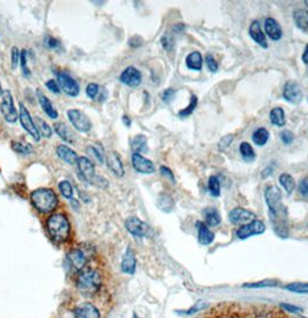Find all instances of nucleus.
<instances>
[{
	"instance_id": "obj_13",
	"label": "nucleus",
	"mask_w": 308,
	"mask_h": 318,
	"mask_svg": "<svg viewBox=\"0 0 308 318\" xmlns=\"http://www.w3.org/2000/svg\"><path fill=\"white\" fill-rule=\"evenodd\" d=\"M66 259H68L69 265L71 266V268L74 269V271L80 272V271H83L85 267H86L87 257H86V254L84 253L83 250H80V249L71 250L68 253V257H66Z\"/></svg>"
},
{
	"instance_id": "obj_33",
	"label": "nucleus",
	"mask_w": 308,
	"mask_h": 318,
	"mask_svg": "<svg viewBox=\"0 0 308 318\" xmlns=\"http://www.w3.org/2000/svg\"><path fill=\"white\" fill-rule=\"evenodd\" d=\"M269 139V131L265 128H258L257 130L254 131L253 134V142L256 145L263 146L265 145Z\"/></svg>"
},
{
	"instance_id": "obj_60",
	"label": "nucleus",
	"mask_w": 308,
	"mask_h": 318,
	"mask_svg": "<svg viewBox=\"0 0 308 318\" xmlns=\"http://www.w3.org/2000/svg\"><path fill=\"white\" fill-rule=\"evenodd\" d=\"M3 93H4V91H3V88H2V84H0V95H3Z\"/></svg>"
},
{
	"instance_id": "obj_51",
	"label": "nucleus",
	"mask_w": 308,
	"mask_h": 318,
	"mask_svg": "<svg viewBox=\"0 0 308 318\" xmlns=\"http://www.w3.org/2000/svg\"><path fill=\"white\" fill-rule=\"evenodd\" d=\"M44 44L50 49H57V48L61 47V43H59L58 40H56L55 38H51V36H47L44 39Z\"/></svg>"
},
{
	"instance_id": "obj_50",
	"label": "nucleus",
	"mask_w": 308,
	"mask_h": 318,
	"mask_svg": "<svg viewBox=\"0 0 308 318\" xmlns=\"http://www.w3.org/2000/svg\"><path fill=\"white\" fill-rule=\"evenodd\" d=\"M26 50H22L21 51V58H20V62H21V66H22V72H24V75L26 77H29L31 76V71H29L28 66H27V57H26Z\"/></svg>"
},
{
	"instance_id": "obj_27",
	"label": "nucleus",
	"mask_w": 308,
	"mask_h": 318,
	"mask_svg": "<svg viewBox=\"0 0 308 318\" xmlns=\"http://www.w3.org/2000/svg\"><path fill=\"white\" fill-rule=\"evenodd\" d=\"M293 19H294L295 26L301 31H308V10L299 9L295 10L293 13Z\"/></svg>"
},
{
	"instance_id": "obj_8",
	"label": "nucleus",
	"mask_w": 308,
	"mask_h": 318,
	"mask_svg": "<svg viewBox=\"0 0 308 318\" xmlns=\"http://www.w3.org/2000/svg\"><path fill=\"white\" fill-rule=\"evenodd\" d=\"M56 73H57V83L59 85V87L64 91V93L73 98L77 97L80 92L79 85H78L77 80L73 79L68 72H56Z\"/></svg>"
},
{
	"instance_id": "obj_9",
	"label": "nucleus",
	"mask_w": 308,
	"mask_h": 318,
	"mask_svg": "<svg viewBox=\"0 0 308 318\" xmlns=\"http://www.w3.org/2000/svg\"><path fill=\"white\" fill-rule=\"evenodd\" d=\"M264 231H265V224L263 223L262 221L254 220L249 222V223L241 225V227L237 229L236 236L240 239H247L251 237V236L262 235Z\"/></svg>"
},
{
	"instance_id": "obj_5",
	"label": "nucleus",
	"mask_w": 308,
	"mask_h": 318,
	"mask_svg": "<svg viewBox=\"0 0 308 318\" xmlns=\"http://www.w3.org/2000/svg\"><path fill=\"white\" fill-rule=\"evenodd\" d=\"M0 110H2L4 119H5L7 122H10V123H14V122L18 121V117H19L18 110L16 108V106H14L12 93H11V91L9 90L4 91L3 100H2V103H0Z\"/></svg>"
},
{
	"instance_id": "obj_54",
	"label": "nucleus",
	"mask_w": 308,
	"mask_h": 318,
	"mask_svg": "<svg viewBox=\"0 0 308 318\" xmlns=\"http://www.w3.org/2000/svg\"><path fill=\"white\" fill-rule=\"evenodd\" d=\"M299 192H300V194H301L303 198L308 199V179L307 178L300 180V183H299Z\"/></svg>"
},
{
	"instance_id": "obj_2",
	"label": "nucleus",
	"mask_w": 308,
	"mask_h": 318,
	"mask_svg": "<svg viewBox=\"0 0 308 318\" xmlns=\"http://www.w3.org/2000/svg\"><path fill=\"white\" fill-rule=\"evenodd\" d=\"M47 230L56 243H63L69 238L71 224L68 217L63 214H54L47 221Z\"/></svg>"
},
{
	"instance_id": "obj_1",
	"label": "nucleus",
	"mask_w": 308,
	"mask_h": 318,
	"mask_svg": "<svg viewBox=\"0 0 308 318\" xmlns=\"http://www.w3.org/2000/svg\"><path fill=\"white\" fill-rule=\"evenodd\" d=\"M265 202L269 207L270 221L273 225V230L279 237H287V209L283 205L281 192L274 185L268 186L264 192Z\"/></svg>"
},
{
	"instance_id": "obj_20",
	"label": "nucleus",
	"mask_w": 308,
	"mask_h": 318,
	"mask_svg": "<svg viewBox=\"0 0 308 318\" xmlns=\"http://www.w3.org/2000/svg\"><path fill=\"white\" fill-rule=\"evenodd\" d=\"M136 265H137V260L135 257V253H133V251L130 249V247H128L123 256V259H122V264H121L122 272L127 273V274H133V273L136 272Z\"/></svg>"
},
{
	"instance_id": "obj_58",
	"label": "nucleus",
	"mask_w": 308,
	"mask_h": 318,
	"mask_svg": "<svg viewBox=\"0 0 308 318\" xmlns=\"http://www.w3.org/2000/svg\"><path fill=\"white\" fill-rule=\"evenodd\" d=\"M301 58H302V62L305 63V64H308V44L305 48V51H303Z\"/></svg>"
},
{
	"instance_id": "obj_46",
	"label": "nucleus",
	"mask_w": 308,
	"mask_h": 318,
	"mask_svg": "<svg viewBox=\"0 0 308 318\" xmlns=\"http://www.w3.org/2000/svg\"><path fill=\"white\" fill-rule=\"evenodd\" d=\"M205 308H206V303L203 302V301H198L194 306H191L190 309L187 310V311H184L183 313H184V315H192V313L198 312L199 310H203V309H205Z\"/></svg>"
},
{
	"instance_id": "obj_19",
	"label": "nucleus",
	"mask_w": 308,
	"mask_h": 318,
	"mask_svg": "<svg viewBox=\"0 0 308 318\" xmlns=\"http://www.w3.org/2000/svg\"><path fill=\"white\" fill-rule=\"evenodd\" d=\"M264 29L266 35L272 41H279L281 36H283V32H281L279 24L273 18H266L264 21Z\"/></svg>"
},
{
	"instance_id": "obj_3",
	"label": "nucleus",
	"mask_w": 308,
	"mask_h": 318,
	"mask_svg": "<svg viewBox=\"0 0 308 318\" xmlns=\"http://www.w3.org/2000/svg\"><path fill=\"white\" fill-rule=\"evenodd\" d=\"M77 287L81 294L92 296L101 288V275L93 268H84L77 278Z\"/></svg>"
},
{
	"instance_id": "obj_16",
	"label": "nucleus",
	"mask_w": 308,
	"mask_h": 318,
	"mask_svg": "<svg viewBox=\"0 0 308 318\" xmlns=\"http://www.w3.org/2000/svg\"><path fill=\"white\" fill-rule=\"evenodd\" d=\"M132 166L137 172L144 173V175H151L155 171L153 163L140 153L132 154Z\"/></svg>"
},
{
	"instance_id": "obj_14",
	"label": "nucleus",
	"mask_w": 308,
	"mask_h": 318,
	"mask_svg": "<svg viewBox=\"0 0 308 318\" xmlns=\"http://www.w3.org/2000/svg\"><path fill=\"white\" fill-rule=\"evenodd\" d=\"M121 83L130 87H137L142 83V73L135 66H128L120 76Z\"/></svg>"
},
{
	"instance_id": "obj_44",
	"label": "nucleus",
	"mask_w": 308,
	"mask_h": 318,
	"mask_svg": "<svg viewBox=\"0 0 308 318\" xmlns=\"http://www.w3.org/2000/svg\"><path fill=\"white\" fill-rule=\"evenodd\" d=\"M161 44L167 51L173 50L174 44H175V41H174V38L172 36V34H166L165 36H163V38L161 39Z\"/></svg>"
},
{
	"instance_id": "obj_25",
	"label": "nucleus",
	"mask_w": 308,
	"mask_h": 318,
	"mask_svg": "<svg viewBox=\"0 0 308 318\" xmlns=\"http://www.w3.org/2000/svg\"><path fill=\"white\" fill-rule=\"evenodd\" d=\"M55 131L57 132V135L64 140V142L70 143V144H74V142H76L74 134L71 131V129H70L65 123H61V122L56 123Z\"/></svg>"
},
{
	"instance_id": "obj_23",
	"label": "nucleus",
	"mask_w": 308,
	"mask_h": 318,
	"mask_svg": "<svg viewBox=\"0 0 308 318\" xmlns=\"http://www.w3.org/2000/svg\"><path fill=\"white\" fill-rule=\"evenodd\" d=\"M56 152H57L58 157L62 159V161H64L65 163H68V164L70 165H74L78 163V154L74 152V151L72 149H70L69 146L64 145V144H61V145L57 146V149H56Z\"/></svg>"
},
{
	"instance_id": "obj_21",
	"label": "nucleus",
	"mask_w": 308,
	"mask_h": 318,
	"mask_svg": "<svg viewBox=\"0 0 308 318\" xmlns=\"http://www.w3.org/2000/svg\"><path fill=\"white\" fill-rule=\"evenodd\" d=\"M249 35L250 38L253 39L258 46H261L262 48H268V42L265 40V35L264 33L262 32L261 25L257 20L253 21L249 26Z\"/></svg>"
},
{
	"instance_id": "obj_6",
	"label": "nucleus",
	"mask_w": 308,
	"mask_h": 318,
	"mask_svg": "<svg viewBox=\"0 0 308 318\" xmlns=\"http://www.w3.org/2000/svg\"><path fill=\"white\" fill-rule=\"evenodd\" d=\"M19 119H20V122H21L22 127H24L25 130L27 131L28 134L36 140V142H40L41 134H40L39 129H37L34 120L32 119L31 114H29V110L26 108V106L22 102H20V112H19Z\"/></svg>"
},
{
	"instance_id": "obj_31",
	"label": "nucleus",
	"mask_w": 308,
	"mask_h": 318,
	"mask_svg": "<svg viewBox=\"0 0 308 318\" xmlns=\"http://www.w3.org/2000/svg\"><path fill=\"white\" fill-rule=\"evenodd\" d=\"M131 147L133 153H140V152H147V138L144 135H137L133 137L131 142Z\"/></svg>"
},
{
	"instance_id": "obj_49",
	"label": "nucleus",
	"mask_w": 308,
	"mask_h": 318,
	"mask_svg": "<svg viewBox=\"0 0 308 318\" xmlns=\"http://www.w3.org/2000/svg\"><path fill=\"white\" fill-rule=\"evenodd\" d=\"M280 139L281 142L287 145V144H291L293 140H294V135H293V132L290 130H284L280 132Z\"/></svg>"
},
{
	"instance_id": "obj_22",
	"label": "nucleus",
	"mask_w": 308,
	"mask_h": 318,
	"mask_svg": "<svg viewBox=\"0 0 308 318\" xmlns=\"http://www.w3.org/2000/svg\"><path fill=\"white\" fill-rule=\"evenodd\" d=\"M196 227H197V230H198L199 244H202V245H209V244L213 242L214 234L206 227V224L204 223V222L198 221L197 223H196Z\"/></svg>"
},
{
	"instance_id": "obj_12",
	"label": "nucleus",
	"mask_w": 308,
	"mask_h": 318,
	"mask_svg": "<svg viewBox=\"0 0 308 318\" xmlns=\"http://www.w3.org/2000/svg\"><path fill=\"white\" fill-rule=\"evenodd\" d=\"M78 169H79L80 176L86 183L94 185L96 179H98V176L95 175V168L94 164L88 159L87 157H80L78 159Z\"/></svg>"
},
{
	"instance_id": "obj_43",
	"label": "nucleus",
	"mask_w": 308,
	"mask_h": 318,
	"mask_svg": "<svg viewBox=\"0 0 308 318\" xmlns=\"http://www.w3.org/2000/svg\"><path fill=\"white\" fill-rule=\"evenodd\" d=\"M233 139H234V135H233V134L225 135L224 137H222L220 140H219V143H218V149L220 150V151L226 150L229 145H231V143L233 142Z\"/></svg>"
},
{
	"instance_id": "obj_7",
	"label": "nucleus",
	"mask_w": 308,
	"mask_h": 318,
	"mask_svg": "<svg viewBox=\"0 0 308 318\" xmlns=\"http://www.w3.org/2000/svg\"><path fill=\"white\" fill-rule=\"evenodd\" d=\"M68 117L73 127L80 132H88L92 128V122L86 114L79 109H69Z\"/></svg>"
},
{
	"instance_id": "obj_29",
	"label": "nucleus",
	"mask_w": 308,
	"mask_h": 318,
	"mask_svg": "<svg viewBox=\"0 0 308 318\" xmlns=\"http://www.w3.org/2000/svg\"><path fill=\"white\" fill-rule=\"evenodd\" d=\"M157 205H158V207H159V209L162 210V212L170 213V212H173L174 207H175V202H174L173 198L170 197L169 194L161 193V194L158 197Z\"/></svg>"
},
{
	"instance_id": "obj_57",
	"label": "nucleus",
	"mask_w": 308,
	"mask_h": 318,
	"mask_svg": "<svg viewBox=\"0 0 308 318\" xmlns=\"http://www.w3.org/2000/svg\"><path fill=\"white\" fill-rule=\"evenodd\" d=\"M281 306L285 310H288V311H293V312H296V311H300L299 308H296V306H293V305H288V304H281Z\"/></svg>"
},
{
	"instance_id": "obj_35",
	"label": "nucleus",
	"mask_w": 308,
	"mask_h": 318,
	"mask_svg": "<svg viewBox=\"0 0 308 318\" xmlns=\"http://www.w3.org/2000/svg\"><path fill=\"white\" fill-rule=\"evenodd\" d=\"M240 153L246 162H253L255 159V151L248 142L240 144Z\"/></svg>"
},
{
	"instance_id": "obj_37",
	"label": "nucleus",
	"mask_w": 308,
	"mask_h": 318,
	"mask_svg": "<svg viewBox=\"0 0 308 318\" xmlns=\"http://www.w3.org/2000/svg\"><path fill=\"white\" fill-rule=\"evenodd\" d=\"M12 149L16 151V152L21 153V154H31L34 152V147H33L32 144H28V143L13 142Z\"/></svg>"
},
{
	"instance_id": "obj_11",
	"label": "nucleus",
	"mask_w": 308,
	"mask_h": 318,
	"mask_svg": "<svg viewBox=\"0 0 308 318\" xmlns=\"http://www.w3.org/2000/svg\"><path fill=\"white\" fill-rule=\"evenodd\" d=\"M283 98L287 102L298 105L302 100V91L300 88V85L294 80H288L284 85L283 90Z\"/></svg>"
},
{
	"instance_id": "obj_32",
	"label": "nucleus",
	"mask_w": 308,
	"mask_h": 318,
	"mask_svg": "<svg viewBox=\"0 0 308 318\" xmlns=\"http://www.w3.org/2000/svg\"><path fill=\"white\" fill-rule=\"evenodd\" d=\"M87 153L91 154V156L98 161L99 163L105 162V152H103V147L100 145V144H93V145H88L87 146Z\"/></svg>"
},
{
	"instance_id": "obj_36",
	"label": "nucleus",
	"mask_w": 308,
	"mask_h": 318,
	"mask_svg": "<svg viewBox=\"0 0 308 318\" xmlns=\"http://www.w3.org/2000/svg\"><path fill=\"white\" fill-rule=\"evenodd\" d=\"M35 124H36L37 129H39L40 134L43 135L44 137L49 138V137H51V136H53V129L50 128V125L48 124L46 121L41 119V117H36Z\"/></svg>"
},
{
	"instance_id": "obj_4",
	"label": "nucleus",
	"mask_w": 308,
	"mask_h": 318,
	"mask_svg": "<svg viewBox=\"0 0 308 318\" xmlns=\"http://www.w3.org/2000/svg\"><path fill=\"white\" fill-rule=\"evenodd\" d=\"M33 206L42 214L54 212L58 205V199L55 192L50 188H39L31 194Z\"/></svg>"
},
{
	"instance_id": "obj_45",
	"label": "nucleus",
	"mask_w": 308,
	"mask_h": 318,
	"mask_svg": "<svg viewBox=\"0 0 308 318\" xmlns=\"http://www.w3.org/2000/svg\"><path fill=\"white\" fill-rule=\"evenodd\" d=\"M100 92V86L96 83H91L87 85L86 87V94L90 97L91 99H94L96 95L99 94Z\"/></svg>"
},
{
	"instance_id": "obj_52",
	"label": "nucleus",
	"mask_w": 308,
	"mask_h": 318,
	"mask_svg": "<svg viewBox=\"0 0 308 318\" xmlns=\"http://www.w3.org/2000/svg\"><path fill=\"white\" fill-rule=\"evenodd\" d=\"M205 61H206V65H207V68H209L210 71L211 72H216L217 70H218V64H217L216 60L213 58L212 55H207L206 58H205Z\"/></svg>"
},
{
	"instance_id": "obj_26",
	"label": "nucleus",
	"mask_w": 308,
	"mask_h": 318,
	"mask_svg": "<svg viewBox=\"0 0 308 318\" xmlns=\"http://www.w3.org/2000/svg\"><path fill=\"white\" fill-rule=\"evenodd\" d=\"M203 214L204 217H205L206 225H209V227H217V225L221 223L220 214L213 207H207V208L204 209Z\"/></svg>"
},
{
	"instance_id": "obj_17",
	"label": "nucleus",
	"mask_w": 308,
	"mask_h": 318,
	"mask_svg": "<svg viewBox=\"0 0 308 318\" xmlns=\"http://www.w3.org/2000/svg\"><path fill=\"white\" fill-rule=\"evenodd\" d=\"M74 318H100V311L92 303H83L74 309Z\"/></svg>"
},
{
	"instance_id": "obj_55",
	"label": "nucleus",
	"mask_w": 308,
	"mask_h": 318,
	"mask_svg": "<svg viewBox=\"0 0 308 318\" xmlns=\"http://www.w3.org/2000/svg\"><path fill=\"white\" fill-rule=\"evenodd\" d=\"M160 172H161L162 176L166 177V178H168V179L172 180L173 183H175V177H174L173 172L170 171V169L166 168V166H161V168H160Z\"/></svg>"
},
{
	"instance_id": "obj_39",
	"label": "nucleus",
	"mask_w": 308,
	"mask_h": 318,
	"mask_svg": "<svg viewBox=\"0 0 308 318\" xmlns=\"http://www.w3.org/2000/svg\"><path fill=\"white\" fill-rule=\"evenodd\" d=\"M285 289L292 293L298 294H308V283L307 282H293L285 286Z\"/></svg>"
},
{
	"instance_id": "obj_38",
	"label": "nucleus",
	"mask_w": 308,
	"mask_h": 318,
	"mask_svg": "<svg viewBox=\"0 0 308 318\" xmlns=\"http://www.w3.org/2000/svg\"><path fill=\"white\" fill-rule=\"evenodd\" d=\"M58 188H59V191H61L62 195L65 199H68V200L73 199V187H72V185L70 184V181L62 180L61 183L58 184Z\"/></svg>"
},
{
	"instance_id": "obj_47",
	"label": "nucleus",
	"mask_w": 308,
	"mask_h": 318,
	"mask_svg": "<svg viewBox=\"0 0 308 318\" xmlns=\"http://www.w3.org/2000/svg\"><path fill=\"white\" fill-rule=\"evenodd\" d=\"M175 94H176V91L174 90V88H167V90L163 91L162 93V100L166 103L172 102L174 98H175Z\"/></svg>"
},
{
	"instance_id": "obj_42",
	"label": "nucleus",
	"mask_w": 308,
	"mask_h": 318,
	"mask_svg": "<svg viewBox=\"0 0 308 318\" xmlns=\"http://www.w3.org/2000/svg\"><path fill=\"white\" fill-rule=\"evenodd\" d=\"M277 286V282L273 280H263L258 281V282H253V283H247L244 284V288H268V287H274Z\"/></svg>"
},
{
	"instance_id": "obj_59",
	"label": "nucleus",
	"mask_w": 308,
	"mask_h": 318,
	"mask_svg": "<svg viewBox=\"0 0 308 318\" xmlns=\"http://www.w3.org/2000/svg\"><path fill=\"white\" fill-rule=\"evenodd\" d=\"M123 122H124V124L127 125V127H130V124H131V120H130L127 115L123 116Z\"/></svg>"
},
{
	"instance_id": "obj_41",
	"label": "nucleus",
	"mask_w": 308,
	"mask_h": 318,
	"mask_svg": "<svg viewBox=\"0 0 308 318\" xmlns=\"http://www.w3.org/2000/svg\"><path fill=\"white\" fill-rule=\"evenodd\" d=\"M198 105V98L196 97V95H191V100H190V103H189L188 107H185L184 109H182L179 112V115L181 117H187L189 115H191L192 113L195 112L196 107H197Z\"/></svg>"
},
{
	"instance_id": "obj_40",
	"label": "nucleus",
	"mask_w": 308,
	"mask_h": 318,
	"mask_svg": "<svg viewBox=\"0 0 308 318\" xmlns=\"http://www.w3.org/2000/svg\"><path fill=\"white\" fill-rule=\"evenodd\" d=\"M207 186H209L210 194L212 195L213 198H218L219 195H220V181H219L217 177H214V176L210 177Z\"/></svg>"
},
{
	"instance_id": "obj_53",
	"label": "nucleus",
	"mask_w": 308,
	"mask_h": 318,
	"mask_svg": "<svg viewBox=\"0 0 308 318\" xmlns=\"http://www.w3.org/2000/svg\"><path fill=\"white\" fill-rule=\"evenodd\" d=\"M21 58V53L17 47L12 48V68L16 69Z\"/></svg>"
},
{
	"instance_id": "obj_34",
	"label": "nucleus",
	"mask_w": 308,
	"mask_h": 318,
	"mask_svg": "<svg viewBox=\"0 0 308 318\" xmlns=\"http://www.w3.org/2000/svg\"><path fill=\"white\" fill-rule=\"evenodd\" d=\"M279 183L285 191H286L287 194H292V192L294 191L295 188V181L293 179V177L287 175V173H283L279 177Z\"/></svg>"
},
{
	"instance_id": "obj_30",
	"label": "nucleus",
	"mask_w": 308,
	"mask_h": 318,
	"mask_svg": "<svg viewBox=\"0 0 308 318\" xmlns=\"http://www.w3.org/2000/svg\"><path fill=\"white\" fill-rule=\"evenodd\" d=\"M270 121L271 123L277 125V127H283L286 123V117H285V112L281 107H274L270 112Z\"/></svg>"
},
{
	"instance_id": "obj_48",
	"label": "nucleus",
	"mask_w": 308,
	"mask_h": 318,
	"mask_svg": "<svg viewBox=\"0 0 308 318\" xmlns=\"http://www.w3.org/2000/svg\"><path fill=\"white\" fill-rule=\"evenodd\" d=\"M46 87L50 92H53V93H56V94L61 93V87H59L58 83L55 79H49V80H48L47 83H46Z\"/></svg>"
},
{
	"instance_id": "obj_10",
	"label": "nucleus",
	"mask_w": 308,
	"mask_h": 318,
	"mask_svg": "<svg viewBox=\"0 0 308 318\" xmlns=\"http://www.w3.org/2000/svg\"><path fill=\"white\" fill-rule=\"evenodd\" d=\"M125 228L127 230L135 237H146L150 235V225L146 224L145 222L139 220L138 217H129L125 221Z\"/></svg>"
},
{
	"instance_id": "obj_24",
	"label": "nucleus",
	"mask_w": 308,
	"mask_h": 318,
	"mask_svg": "<svg viewBox=\"0 0 308 318\" xmlns=\"http://www.w3.org/2000/svg\"><path fill=\"white\" fill-rule=\"evenodd\" d=\"M37 95H39V101H40L41 107H42L43 112L46 113L47 115L50 117V119H54V120L57 119L58 112H57V109H56L54 107L53 103H51L50 100L48 99L41 91H37Z\"/></svg>"
},
{
	"instance_id": "obj_28",
	"label": "nucleus",
	"mask_w": 308,
	"mask_h": 318,
	"mask_svg": "<svg viewBox=\"0 0 308 318\" xmlns=\"http://www.w3.org/2000/svg\"><path fill=\"white\" fill-rule=\"evenodd\" d=\"M185 64H187L188 69L194 70V71H200L203 66V57L198 51H194V53L189 54L187 58H185Z\"/></svg>"
},
{
	"instance_id": "obj_15",
	"label": "nucleus",
	"mask_w": 308,
	"mask_h": 318,
	"mask_svg": "<svg viewBox=\"0 0 308 318\" xmlns=\"http://www.w3.org/2000/svg\"><path fill=\"white\" fill-rule=\"evenodd\" d=\"M228 217L232 224L243 225V224L249 223V222L251 221H254L255 214L244 208H241V207H237V208H234L231 213H229Z\"/></svg>"
},
{
	"instance_id": "obj_18",
	"label": "nucleus",
	"mask_w": 308,
	"mask_h": 318,
	"mask_svg": "<svg viewBox=\"0 0 308 318\" xmlns=\"http://www.w3.org/2000/svg\"><path fill=\"white\" fill-rule=\"evenodd\" d=\"M107 165L110 169V171L116 175L117 177H123L124 176V166L122 163L121 158L115 151H111L107 154Z\"/></svg>"
},
{
	"instance_id": "obj_56",
	"label": "nucleus",
	"mask_w": 308,
	"mask_h": 318,
	"mask_svg": "<svg viewBox=\"0 0 308 318\" xmlns=\"http://www.w3.org/2000/svg\"><path fill=\"white\" fill-rule=\"evenodd\" d=\"M273 172V166L269 165L268 168L264 169V171H262V178H268L270 175H272Z\"/></svg>"
}]
</instances>
